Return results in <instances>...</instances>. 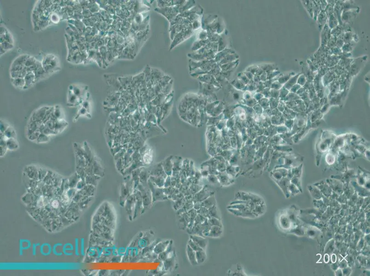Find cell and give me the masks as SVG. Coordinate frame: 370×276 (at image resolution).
Segmentation results:
<instances>
[{
	"label": "cell",
	"mask_w": 370,
	"mask_h": 276,
	"mask_svg": "<svg viewBox=\"0 0 370 276\" xmlns=\"http://www.w3.org/2000/svg\"><path fill=\"white\" fill-rule=\"evenodd\" d=\"M40 246L39 243H35L32 245V254L33 256H35L36 255V248Z\"/></svg>",
	"instance_id": "44"
},
{
	"label": "cell",
	"mask_w": 370,
	"mask_h": 276,
	"mask_svg": "<svg viewBox=\"0 0 370 276\" xmlns=\"http://www.w3.org/2000/svg\"><path fill=\"white\" fill-rule=\"evenodd\" d=\"M36 62H37V61H36V59H35V58H34L33 57H29L28 58L27 60L26 64H25V66H26V67H31V66L34 65V64L36 63Z\"/></svg>",
	"instance_id": "39"
},
{
	"label": "cell",
	"mask_w": 370,
	"mask_h": 276,
	"mask_svg": "<svg viewBox=\"0 0 370 276\" xmlns=\"http://www.w3.org/2000/svg\"><path fill=\"white\" fill-rule=\"evenodd\" d=\"M42 124H40V123L33 120L32 118L30 117L28 124L27 127V136H29L35 132L39 130V128Z\"/></svg>",
	"instance_id": "6"
},
{
	"label": "cell",
	"mask_w": 370,
	"mask_h": 276,
	"mask_svg": "<svg viewBox=\"0 0 370 276\" xmlns=\"http://www.w3.org/2000/svg\"><path fill=\"white\" fill-rule=\"evenodd\" d=\"M80 255L82 256H84L85 255V245H84V239L83 238H81L80 239Z\"/></svg>",
	"instance_id": "38"
},
{
	"label": "cell",
	"mask_w": 370,
	"mask_h": 276,
	"mask_svg": "<svg viewBox=\"0 0 370 276\" xmlns=\"http://www.w3.org/2000/svg\"><path fill=\"white\" fill-rule=\"evenodd\" d=\"M43 133L48 135V136H49L50 135L57 134V133L55 132V131L51 129H49V128L46 127L45 126L44 130H43Z\"/></svg>",
	"instance_id": "43"
},
{
	"label": "cell",
	"mask_w": 370,
	"mask_h": 276,
	"mask_svg": "<svg viewBox=\"0 0 370 276\" xmlns=\"http://www.w3.org/2000/svg\"><path fill=\"white\" fill-rule=\"evenodd\" d=\"M39 250L42 255L48 256L52 252V246L49 243H44L40 245Z\"/></svg>",
	"instance_id": "13"
},
{
	"label": "cell",
	"mask_w": 370,
	"mask_h": 276,
	"mask_svg": "<svg viewBox=\"0 0 370 276\" xmlns=\"http://www.w3.org/2000/svg\"><path fill=\"white\" fill-rule=\"evenodd\" d=\"M208 212L210 218L213 217V218H217V219L220 220V218H219V216H218V211H217L216 205L213 206L212 207L208 208Z\"/></svg>",
	"instance_id": "30"
},
{
	"label": "cell",
	"mask_w": 370,
	"mask_h": 276,
	"mask_svg": "<svg viewBox=\"0 0 370 276\" xmlns=\"http://www.w3.org/2000/svg\"><path fill=\"white\" fill-rule=\"evenodd\" d=\"M171 240H165V241L159 242L156 244L153 249V252L157 255H159L164 251L170 244Z\"/></svg>",
	"instance_id": "9"
},
{
	"label": "cell",
	"mask_w": 370,
	"mask_h": 276,
	"mask_svg": "<svg viewBox=\"0 0 370 276\" xmlns=\"http://www.w3.org/2000/svg\"><path fill=\"white\" fill-rule=\"evenodd\" d=\"M67 122L62 119H58L55 123L54 131L57 134L62 132L68 126Z\"/></svg>",
	"instance_id": "17"
},
{
	"label": "cell",
	"mask_w": 370,
	"mask_h": 276,
	"mask_svg": "<svg viewBox=\"0 0 370 276\" xmlns=\"http://www.w3.org/2000/svg\"><path fill=\"white\" fill-rule=\"evenodd\" d=\"M133 193L135 197V207L133 217V220H134L138 215L142 214L143 206L141 192L138 190H135Z\"/></svg>",
	"instance_id": "4"
},
{
	"label": "cell",
	"mask_w": 370,
	"mask_h": 276,
	"mask_svg": "<svg viewBox=\"0 0 370 276\" xmlns=\"http://www.w3.org/2000/svg\"><path fill=\"white\" fill-rule=\"evenodd\" d=\"M7 138L4 136L3 133H1V143H0V148H1V157H3L5 155L7 151V145L6 140Z\"/></svg>",
	"instance_id": "19"
},
{
	"label": "cell",
	"mask_w": 370,
	"mask_h": 276,
	"mask_svg": "<svg viewBox=\"0 0 370 276\" xmlns=\"http://www.w3.org/2000/svg\"><path fill=\"white\" fill-rule=\"evenodd\" d=\"M32 246L31 242L28 239H20L19 241V255L22 256L24 250H28Z\"/></svg>",
	"instance_id": "11"
},
{
	"label": "cell",
	"mask_w": 370,
	"mask_h": 276,
	"mask_svg": "<svg viewBox=\"0 0 370 276\" xmlns=\"http://www.w3.org/2000/svg\"><path fill=\"white\" fill-rule=\"evenodd\" d=\"M188 245H189V246L195 252L204 250L202 248H201L199 246L198 244H196L194 241H192L191 239H190V240L188 241Z\"/></svg>",
	"instance_id": "35"
},
{
	"label": "cell",
	"mask_w": 370,
	"mask_h": 276,
	"mask_svg": "<svg viewBox=\"0 0 370 276\" xmlns=\"http://www.w3.org/2000/svg\"><path fill=\"white\" fill-rule=\"evenodd\" d=\"M12 82L14 86L19 88H24L26 85V82L24 78H12Z\"/></svg>",
	"instance_id": "25"
},
{
	"label": "cell",
	"mask_w": 370,
	"mask_h": 276,
	"mask_svg": "<svg viewBox=\"0 0 370 276\" xmlns=\"http://www.w3.org/2000/svg\"><path fill=\"white\" fill-rule=\"evenodd\" d=\"M222 233V227L217 226H211L210 231H209L207 236L217 238V237L221 236Z\"/></svg>",
	"instance_id": "16"
},
{
	"label": "cell",
	"mask_w": 370,
	"mask_h": 276,
	"mask_svg": "<svg viewBox=\"0 0 370 276\" xmlns=\"http://www.w3.org/2000/svg\"><path fill=\"white\" fill-rule=\"evenodd\" d=\"M79 242L78 238H76L75 239L74 251L75 255L77 256H78L80 255V253Z\"/></svg>",
	"instance_id": "40"
},
{
	"label": "cell",
	"mask_w": 370,
	"mask_h": 276,
	"mask_svg": "<svg viewBox=\"0 0 370 276\" xmlns=\"http://www.w3.org/2000/svg\"><path fill=\"white\" fill-rule=\"evenodd\" d=\"M150 188L152 195L153 203L169 199L167 196L164 193L163 189L158 187H156L153 185H150Z\"/></svg>",
	"instance_id": "2"
},
{
	"label": "cell",
	"mask_w": 370,
	"mask_h": 276,
	"mask_svg": "<svg viewBox=\"0 0 370 276\" xmlns=\"http://www.w3.org/2000/svg\"><path fill=\"white\" fill-rule=\"evenodd\" d=\"M74 147L75 149L76 155L79 156H84V149H82L81 146L75 143L74 144Z\"/></svg>",
	"instance_id": "36"
},
{
	"label": "cell",
	"mask_w": 370,
	"mask_h": 276,
	"mask_svg": "<svg viewBox=\"0 0 370 276\" xmlns=\"http://www.w3.org/2000/svg\"><path fill=\"white\" fill-rule=\"evenodd\" d=\"M49 108V107H43L38 109L33 113L31 118L34 121L40 124H43V120L45 117L46 112Z\"/></svg>",
	"instance_id": "5"
},
{
	"label": "cell",
	"mask_w": 370,
	"mask_h": 276,
	"mask_svg": "<svg viewBox=\"0 0 370 276\" xmlns=\"http://www.w3.org/2000/svg\"><path fill=\"white\" fill-rule=\"evenodd\" d=\"M74 250V246L70 243H66L62 246V252L63 254L68 256H71L73 255V251Z\"/></svg>",
	"instance_id": "18"
},
{
	"label": "cell",
	"mask_w": 370,
	"mask_h": 276,
	"mask_svg": "<svg viewBox=\"0 0 370 276\" xmlns=\"http://www.w3.org/2000/svg\"><path fill=\"white\" fill-rule=\"evenodd\" d=\"M57 62L54 58L52 57H47L44 61V69L45 71L48 72V70L53 69L56 65Z\"/></svg>",
	"instance_id": "15"
},
{
	"label": "cell",
	"mask_w": 370,
	"mask_h": 276,
	"mask_svg": "<svg viewBox=\"0 0 370 276\" xmlns=\"http://www.w3.org/2000/svg\"><path fill=\"white\" fill-rule=\"evenodd\" d=\"M141 190H139L142 195V203H143V209L142 214L146 212V210L149 209L152 206V198L151 191L149 190H146L142 188Z\"/></svg>",
	"instance_id": "1"
},
{
	"label": "cell",
	"mask_w": 370,
	"mask_h": 276,
	"mask_svg": "<svg viewBox=\"0 0 370 276\" xmlns=\"http://www.w3.org/2000/svg\"><path fill=\"white\" fill-rule=\"evenodd\" d=\"M175 261V254L174 252L171 256H169L166 260L163 261V270L170 271L173 268Z\"/></svg>",
	"instance_id": "8"
},
{
	"label": "cell",
	"mask_w": 370,
	"mask_h": 276,
	"mask_svg": "<svg viewBox=\"0 0 370 276\" xmlns=\"http://www.w3.org/2000/svg\"><path fill=\"white\" fill-rule=\"evenodd\" d=\"M76 100V97L75 96H72L71 98H70L69 101L72 103H74L75 102Z\"/></svg>",
	"instance_id": "45"
},
{
	"label": "cell",
	"mask_w": 370,
	"mask_h": 276,
	"mask_svg": "<svg viewBox=\"0 0 370 276\" xmlns=\"http://www.w3.org/2000/svg\"><path fill=\"white\" fill-rule=\"evenodd\" d=\"M135 197L134 193L128 198L125 204L124 207L130 221L133 220L134 214V207H135Z\"/></svg>",
	"instance_id": "3"
},
{
	"label": "cell",
	"mask_w": 370,
	"mask_h": 276,
	"mask_svg": "<svg viewBox=\"0 0 370 276\" xmlns=\"http://www.w3.org/2000/svg\"><path fill=\"white\" fill-rule=\"evenodd\" d=\"M40 132L39 131H36L35 132L33 133H31L29 136H27L28 138L30 141H35V140H37V138H38L39 135L40 134Z\"/></svg>",
	"instance_id": "42"
},
{
	"label": "cell",
	"mask_w": 370,
	"mask_h": 276,
	"mask_svg": "<svg viewBox=\"0 0 370 276\" xmlns=\"http://www.w3.org/2000/svg\"><path fill=\"white\" fill-rule=\"evenodd\" d=\"M4 135L7 138H15L16 136V132L12 127H9L3 133Z\"/></svg>",
	"instance_id": "28"
},
{
	"label": "cell",
	"mask_w": 370,
	"mask_h": 276,
	"mask_svg": "<svg viewBox=\"0 0 370 276\" xmlns=\"http://www.w3.org/2000/svg\"><path fill=\"white\" fill-rule=\"evenodd\" d=\"M186 251L188 260L190 261V263L193 265H198L196 260V252L189 245H187L186 246Z\"/></svg>",
	"instance_id": "14"
},
{
	"label": "cell",
	"mask_w": 370,
	"mask_h": 276,
	"mask_svg": "<svg viewBox=\"0 0 370 276\" xmlns=\"http://www.w3.org/2000/svg\"><path fill=\"white\" fill-rule=\"evenodd\" d=\"M197 213H199V214H201V215H202V216H203L204 217L207 218V219H209V218H210L209 214H208V209H207V208L204 207H202L201 208L197 210Z\"/></svg>",
	"instance_id": "33"
},
{
	"label": "cell",
	"mask_w": 370,
	"mask_h": 276,
	"mask_svg": "<svg viewBox=\"0 0 370 276\" xmlns=\"http://www.w3.org/2000/svg\"><path fill=\"white\" fill-rule=\"evenodd\" d=\"M264 210H265V208H264V204L263 203H261L259 204L256 205L255 206L254 209H253L252 212L256 216H258V215L262 214L264 212Z\"/></svg>",
	"instance_id": "29"
},
{
	"label": "cell",
	"mask_w": 370,
	"mask_h": 276,
	"mask_svg": "<svg viewBox=\"0 0 370 276\" xmlns=\"http://www.w3.org/2000/svg\"><path fill=\"white\" fill-rule=\"evenodd\" d=\"M202 202V206L204 207L207 208V209L212 207L213 206L215 205L216 204V199H215L214 196H210V197L208 198L207 199L204 200Z\"/></svg>",
	"instance_id": "21"
},
{
	"label": "cell",
	"mask_w": 370,
	"mask_h": 276,
	"mask_svg": "<svg viewBox=\"0 0 370 276\" xmlns=\"http://www.w3.org/2000/svg\"><path fill=\"white\" fill-rule=\"evenodd\" d=\"M6 143L7 148L9 150L13 151L19 148V144L15 138H7Z\"/></svg>",
	"instance_id": "20"
},
{
	"label": "cell",
	"mask_w": 370,
	"mask_h": 276,
	"mask_svg": "<svg viewBox=\"0 0 370 276\" xmlns=\"http://www.w3.org/2000/svg\"><path fill=\"white\" fill-rule=\"evenodd\" d=\"M63 244L60 243L55 244L52 247V253L55 255L57 256H60L63 255L62 250V246Z\"/></svg>",
	"instance_id": "24"
},
{
	"label": "cell",
	"mask_w": 370,
	"mask_h": 276,
	"mask_svg": "<svg viewBox=\"0 0 370 276\" xmlns=\"http://www.w3.org/2000/svg\"><path fill=\"white\" fill-rule=\"evenodd\" d=\"M208 222L211 226H217L222 227V223L220 222V220L217 219V218L211 217V218L208 219Z\"/></svg>",
	"instance_id": "32"
},
{
	"label": "cell",
	"mask_w": 370,
	"mask_h": 276,
	"mask_svg": "<svg viewBox=\"0 0 370 276\" xmlns=\"http://www.w3.org/2000/svg\"><path fill=\"white\" fill-rule=\"evenodd\" d=\"M27 73V71L26 67H25V68L24 69L21 70V71L11 73V77L12 78H25Z\"/></svg>",
	"instance_id": "27"
},
{
	"label": "cell",
	"mask_w": 370,
	"mask_h": 276,
	"mask_svg": "<svg viewBox=\"0 0 370 276\" xmlns=\"http://www.w3.org/2000/svg\"><path fill=\"white\" fill-rule=\"evenodd\" d=\"M150 236V234H149L146 235L145 236H142L141 237L138 238L137 244H138V247L140 249H143V248L147 247L152 244L150 238L149 237Z\"/></svg>",
	"instance_id": "12"
},
{
	"label": "cell",
	"mask_w": 370,
	"mask_h": 276,
	"mask_svg": "<svg viewBox=\"0 0 370 276\" xmlns=\"http://www.w3.org/2000/svg\"><path fill=\"white\" fill-rule=\"evenodd\" d=\"M196 260L198 264L203 263L206 259V255L204 250L196 252Z\"/></svg>",
	"instance_id": "23"
},
{
	"label": "cell",
	"mask_w": 370,
	"mask_h": 276,
	"mask_svg": "<svg viewBox=\"0 0 370 276\" xmlns=\"http://www.w3.org/2000/svg\"><path fill=\"white\" fill-rule=\"evenodd\" d=\"M29 57V56L27 55H23L21 56L18 57L13 62L12 65L25 66V64H26V62L28 58Z\"/></svg>",
	"instance_id": "26"
},
{
	"label": "cell",
	"mask_w": 370,
	"mask_h": 276,
	"mask_svg": "<svg viewBox=\"0 0 370 276\" xmlns=\"http://www.w3.org/2000/svg\"><path fill=\"white\" fill-rule=\"evenodd\" d=\"M49 140V136L44 133H41L36 141H37V143H42L48 142Z\"/></svg>",
	"instance_id": "34"
},
{
	"label": "cell",
	"mask_w": 370,
	"mask_h": 276,
	"mask_svg": "<svg viewBox=\"0 0 370 276\" xmlns=\"http://www.w3.org/2000/svg\"><path fill=\"white\" fill-rule=\"evenodd\" d=\"M9 127L8 123H6L3 120H1L0 122V131L1 133H3Z\"/></svg>",
	"instance_id": "37"
},
{
	"label": "cell",
	"mask_w": 370,
	"mask_h": 276,
	"mask_svg": "<svg viewBox=\"0 0 370 276\" xmlns=\"http://www.w3.org/2000/svg\"><path fill=\"white\" fill-rule=\"evenodd\" d=\"M56 121H54V120L50 119L49 121H47L44 125L46 127L49 128L53 130L54 131L55 125V123Z\"/></svg>",
	"instance_id": "41"
},
{
	"label": "cell",
	"mask_w": 370,
	"mask_h": 276,
	"mask_svg": "<svg viewBox=\"0 0 370 276\" xmlns=\"http://www.w3.org/2000/svg\"><path fill=\"white\" fill-rule=\"evenodd\" d=\"M26 85L25 87H28L34 82L35 79V76L33 72H28L26 77L24 78Z\"/></svg>",
	"instance_id": "22"
},
{
	"label": "cell",
	"mask_w": 370,
	"mask_h": 276,
	"mask_svg": "<svg viewBox=\"0 0 370 276\" xmlns=\"http://www.w3.org/2000/svg\"><path fill=\"white\" fill-rule=\"evenodd\" d=\"M51 117H54L55 119L58 120V119H61L60 117H61V112L60 110V108L58 106H56L55 108H54V111H53L52 113Z\"/></svg>",
	"instance_id": "31"
},
{
	"label": "cell",
	"mask_w": 370,
	"mask_h": 276,
	"mask_svg": "<svg viewBox=\"0 0 370 276\" xmlns=\"http://www.w3.org/2000/svg\"><path fill=\"white\" fill-rule=\"evenodd\" d=\"M190 239L198 244L204 250L206 249L208 242L207 240L205 238V237H203V236H200L192 235L190 236Z\"/></svg>",
	"instance_id": "7"
},
{
	"label": "cell",
	"mask_w": 370,
	"mask_h": 276,
	"mask_svg": "<svg viewBox=\"0 0 370 276\" xmlns=\"http://www.w3.org/2000/svg\"><path fill=\"white\" fill-rule=\"evenodd\" d=\"M173 241L171 240L170 244L167 247V249L163 252L159 254L158 255V258L157 259L159 261H164V260L167 259V258L169 257L170 255L173 251Z\"/></svg>",
	"instance_id": "10"
}]
</instances>
